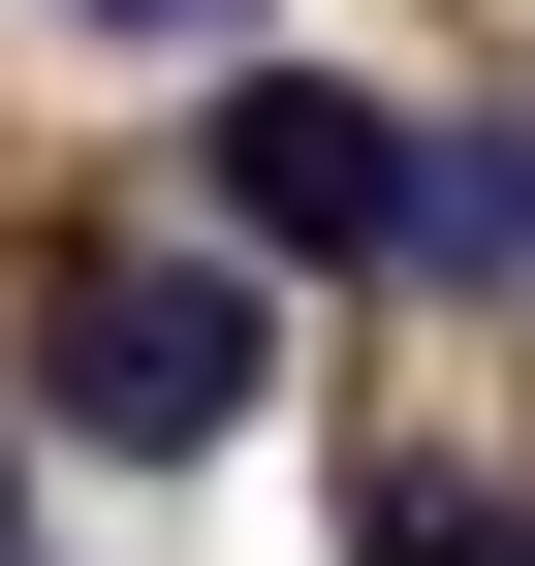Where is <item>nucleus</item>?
<instances>
[{
    "label": "nucleus",
    "instance_id": "1",
    "mask_svg": "<svg viewBox=\"0 0 535 566\" xmlns=\"http://www.w3.org/2000/svg\"><path fill=\"white\" fill-rule=\"evenodd\" d=\"M252 378H284V315H252L221 252H95V283H63V441L189 472V441H252Z\"/></svg>",
    "mask_w": 535,
    "mask_h": 566
},
{
    "label": "nucleus",
    "instance_id": "2",
    "mask_svg": "<svg viewBox=\"0 0 535 566\" xmlns=\"http://www.w3.org/2000/svg\"><path fill=\"white\" fill-rule=\"evenodd\" d=\"M189 189H221V252H410V221H441V126H378V95H315V63H252V95L189 126Z\"/></svg>",
    "mask_w": 535,
    "mask_h": 566
},
{
    "label": "nucleus",
    "instance_id": "3",
    "mask_svg": "<svg viewBox=\"0 0 535 566\" xmlns=\"http://www.w3.org/2000/svg\"><path fill=\"white\" fill-rule=\"evenodd\" d=\"M347 566H535L504 472H347Z\"/></svg>",
    "mask_w": 535,
    "mask_h": 566
},
{
    "label": "nucleus",
    "instance_id": "4",
    "mask_svg": "<svg viewBox=\"0 0 535 566\" xmlns=\"http://www.w3.org/2000/svg\"><path fill=\"white\" fill-rule=\"evenodd\" d=\"M95 32H158V63H221V32H252V0H95Z\"/></svg>",
    "mask_w": 535,
    "mask_h": 566
},
{
    "label": "nucleus",
    "instance_id": "5",
    "mask_svg": "<svg viewBox=\"0 0 535 566\" xmlns=\"http://www.w3.org/2000/svg\"><path fill=\"white\" fill-rule=\"evenodd\" d=\"M0 566H32V472H0Z\"/></svg>",
    "mask_w": 535,
    "mask_h": 566
}]
</instances>
